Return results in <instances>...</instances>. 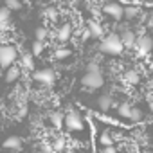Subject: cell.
I'll use <instances>...</instances> for the list:
<instances>
[{
	"label": "cell",
	"instance_id": "cell-21",
	"mask_svg": "<svg viewBox=\"0 0 153 153\" xmlns=\"http://www.w3.org/2000/svg\"><path fill=\"white\" fill-rule=\"evenodd\" d=\"M49 119H51L52 126L61 128V124H63V114H59V112H52V114L49 115Z\"/></svg>",
	"mask_w": 153,
	"mask_h": 153
},
{
	"label": "cell",
	"instance_id": "cell-13",
	"mask_svg": "<svg viewBox=\"0 0 153 153\" xmlns=\"http://www.w3.org/2000/svg\"><path fill=\"white\" fill-rule=\"evenodd\" d=\"M97 106H99V110H101V112H108V110L114 106L112 97H110V96H101V97L97 99Z\"/></svg>",
	"mask_w": 153,
	"mask_h": 153
},
{
	"label": "cell",
	"instance_id": "cell-4",
	"mask_svg": "<svg viewBox=\"0 0 153 153\" xmlns=\"http://www.w3.org/2000/svg\"><path fill=\"white\" fill-rule=\"evenodd\" d=\"M103 83H105V79H103V74L101 72H85V76L81 78V85L87 87V88H90V90L101 88Z\"/></svg>",
	"mask_w": 153,
	"mask_h": 153
},
{
	"label": "cell",
	"instance_id": "cell-23",
	"mask_svg": "<svg viewBox=\"0 0 153 153\" xmlns=\"http://www.w3.org/2000/svg\"><path fill=\"white\" fill-rule=\"evenodd\" d=\"M34 36H36V42H43L45 38H47V29H43V27H38L36 29V33H34Z\"/></svg>",
	"mask_w": 153,
	"mask_h": 153
},
{
	"label": "cell",
	"instance_id": "cell-5",
	"mask_svg": "<svg viewBox=\"0 0 153 153\" xmlns=\"http://www.w3.org/2000/svg\"><path fill=\"white\" fill-rule=\"evenodd\" d=\"M33 79L42 83V85H45V87H51L56 81V72L52 68H40V70H36L33 74Z\"/></svg>",
	"mask_w": 153,
	"mask_h": 153
},
{
	"label": "cell",
	"instance_id": "cell-20",
	"mask_svg": "<svg viewBox=\"0 0 153 153\" xmlns=\"http://www.w3.org/2000/svg\"><path fill=\"white\" fill-rule=\"evenodd\" d=\"M124 78H126V81H128L130 85H137V83L140 81V76H139V72H137V70H128Z\"/></svg>",
	"mask_w": 153,
	"mask_h": 153
},
{
	"label": "cell",
	"instance_id": "cell-14",
	"mask_svg": "<svg viewBox=\"0 0 153 153\" xmlns=\"http://www.w3.org/2000/svg\"><path fill=\"white\" fill-rule=\"evenodd\" d=\"M18 78H20V68H18V67L7 68V72H6V81H7V83H15Z\"/></svg>",
	"mask_w": 153,
	"mask_h": 153
},
{
	"label": "cell",
	"instance_id": "cell-22",
	"mask_svg": "<svg viewBox=\"0 0 153 153\" xmlns=\"http://www.w3.org/2000/svg\"><path fill=\"white\" fill-rule=\"evenodd\" d=\"M4 7L7 11H18V9H22V2H18V0H6Z\"/></svg>",
	"mask_w": 153,
	"mask_h": 153
},
{
	"label": "cell",
	"instance_id": "cell-3",
	"mask_svg": "<svg viewBox=\"0 0 153 153\" xmlns=\"http://www.w3.org/2000/svg\"><path fill=\"white\" fill-rule=\"evenodd\" d=\"M18 58V51L13 45H2L0 47V68H11L13 63Z\"/></svg>",
	"mask_w": 153,
	"mask_h": 153
},
{
	"label": "cell",
	"instance_id": "cell-2",
	"mask_svg": "<svg viewBox=\"0 0 153 153\" xmlns=\"http://www.w3.org/2000/svg\"><path fill=\"white\" fill-rule=\"evenodd\" d=\"M63 124L67 126V130H72V131H79L85 128L83 115L78 110H68L67 115H63Z\"/></svg>",
	"mask_w": 153,
	"mask_h": 153
},
{
	"label": "cell",
	"instance_id": "cell-18",
	"mask_svg": "<svg viewBox=\"0 0 153 153\" xmlns=\"http://www.w3.org/2000/svg\"><path fill=\"white\" fill-rule=\"evenodd\" d=\"M9 18H11V11H7L6 7H0V29H4L9 24Z\"/></svg>",
	"mask_w": 153,
	"mask_h": 153
},
{
	"label": "cell",
	"instance_id": "cell-25",
	"mask_svg": "<svg viewBox=\"0 0 153 153\" xmlns=\"http://www.w3.org/2000/svg\"><path fill=\"white\" fill-rule=\"evenodd\" d=\"M42 51H43V43L34 42V43H33V51H31V54H33V56H38V54H42Z\"/></svg>",
	"mask_w": 153,
	"mask_h": 153
},
{
	"label": "cell",
	"instance_id": "cell-12",
	"mask_svg": "<svg viewBox=\"0 0 153 153\" xmlns=\"http://www.w3.org/2000/svg\"><path fill=\"white\" fill-rule=\"evenodd\" d=\"M70 36H72V27L68 24H65L58 29V40L59 42H67V40H70Z\"/></svg>",
	"mask_w": 153,
	"mask_h": 153
},
{
	"label": "cell",
	"instance_id": "cell-11",
	"mask_svg": "<svg viewBox=\"0 0 153 153\" xmlns=\"http://www.w3.org/2000/svg\"><path fill=\"white\" fill-rule=\"evenodd\" d=\"M2 146H4L6 149H18V148L22 146V139L16 137V135H11V137H7V139L4 140Z\"/></svg>",
	"mask_w": 153,
	"mask_h": 153
},
{
	"label": "cell",
	"instance_id": "cell-33",
	"mask_svg": "<svg viewBox=\"0 0 153 153\" xmlns=\"http://www.w3.org/2000/svg\"><path fill=\"white\" fill-rule=\"evenodd\" d=\"M0 76H2V70H0Z\"/></svg>",
	"mask_w": 153,
	"mask_h": 153
},
{
	"label": "cell",
	"instance_id": "cell-7",
	"mask_svg": "<svg viewBox=\"0 0 153 153\" xmlns=\"http://www.w3.org/2000/svg\"><path fill=\"white\" fill-rule=\"evenodd\" d=\"M101 9H103L105 15L112 16L114 20H121V18H124V6L119 4V2H106V4H103Z\"/></svg>",
	"mask_w": 153,
	"mask_h": 153
},
{
	"label": "cell",
	"instance_id": "cell-32",
	"mask_svg": "<svg viewBox=\"0 0 153 153\" xmlns=\"http://www.w3.org/2000/svg\"><path fill=\"white\" fill-rule=\"evenodd\" d=\"M151 38H153V24H151Z\"/></svg>",
	"mask_w": 153,
	"mask_h": 153
},
{
	"label": "cell",
	"instance_id": "cell-16",
	"mask_svg": "<svg viewBox=\"0 0 153 153\" xmlns=\"http://www.w3.org/2000/svg\"><path fill=\"white\" fill-rule=\"evenodd\" d=\"M130 112H131V105L130 103H121L117 106V115L123 117V119H128L130 117Z\"/></svg>",
	"mask_w": 153,
	"mask_h": 153
},
{
	"label": "cell",
	"instance_id": "cell-28",
	"mask_svg": "<svg viewBox=\"0 0 153 153\" xmlns=\"http://www.w3.org/2000/svg\"><path fill=\"white\" fill-rule=\"evenodd\" d=\"M42 153H52L51 146H49V144H42Z\"/></svg>",
	"mask_w": 153,
	"mask_h": 153
},
{
	"label": "cell",
	"instance_id": "cell-9",
	"mask_svg": "<svg viewBox=\"0 0 153 153\" xmlns=\"http://www.w3.org/2000/svg\"><path fill=\"white\" fill-rule=\"evenodd\" d=\"M87 31L90 33V36H94V38H103V25L97 22V20H88V27H87Z\"/></svg>",
	"mask_w": 153,
	"mask_h": 153
},
{
	"label": "cell",
	"instance_id": "cell-17",
	"mask_svg": "<svg viewBox=\"0 0 153 153\" xmlns=\"http://www.w3.org/2000/svg\"><path fill=\"white\" fill-rule=\"evenodd\" d=\"M131 123H140L142 119H144V114H142V110L140 108H135V106H131V112H130V117H128Z\"/></svg>",
	"mask_w": 153,
	"mask_h": 153
},
{
	"label": "cell",
	"instance_id": "cell-31",
	"mask_svg": "<svg viewBox=\"0 0 153 153\" xmlns=\"http://www.w3.org/2000/svg\"><path fill=\"white\" fill-rule=\"evenodd\" d=\"M149 112H151V114H153V101H151V103H149Z\"/></svg>",
	"mask_w": 153,
	"mask_h": 153
},
{
	"label": "cell",
	"instance_id": "cell-24",
	"mask_svg": "<svg viewBox=\"0 0 153 153\" xmlns=\"http://www.w3.org/2000/svg\"><path fill=\"white\" fill-rule=\"evenodd\" d=\"M70 56V51L68 49H58L56 52H54V58L56 59H65V58H68Z\"/></svg>",
	"mask_w": 153,
	"mask_h": 153
},
{
	"label": "cell",
	"instance_id": "cell-27",
	"mask_svg": "<svg viewBox=\"0 0 153 153\" xmlns=\"http://www.w3.org/2000/svg\"><path fill=\"white\" fill-rule=\"evenodd\" d=\"M43 15H47V16H51V18H56V11H54V9H45Z\"/></svg>",
	"mask_w": 153,
	"mask_h": 153
},
{
	"label": "cell",
	"instance_id": "cell-6",
	"mask_svg": "<svg viewBox=\"0 0 153 153\" xmlns=\"http://www.w3.org/2000/svg\"><path fill=\"white\" fill-rule=\"evenodd\" d=\"M135 51H137V54L139 56H148L151 51H153V38L149 36V34H142V36H139L137 38V42H135V47H133Z\"/></svg>",
	"mask_w": 153,
	"mask_h": 153
},
{
	"label": "cell",
	"instance_id": "cell-19",
	"mask_svg": "<svg viewBox=\"0 0 153 153\" xmlns=\"http://www.w3.org/2000/svg\"><path fill=\"white\" fill-rule=\"evenodd\" d=\"M99 144H103V148H110V146H114V139L110 137V133L101 131L99 133Z\"/></svg>",
	"mask_w": 153,
	"mask_h": 153
},
{
	"label": "cell",
	"instance_id": "cell-1",
	"mask_svg": "<svg viewBox=\"0 0 153 153\" xmlns=\"http://www.w3.org/2000/svg\"><path fill=\"white\" fill-rule=\"evenodd\" d=\"M99 51L105 52V54H110V56H119V54H123L124 47H123L121 38L112 33V34L103 36V40H101V43H99Z\"/></svg>",
	"mask_w": 153,
	"mask_h": 153
},
{
	"label": "cell",
	"instance_id": "cell-26",
	"mask_svg": "<svg viewBox=\"0 0 153 153\" xmlns=\"http://www.w3.org/2000/svg\"><path fill=\"white\" fill-rule=\"evenodd\" d=\"M87 72H99V63L90 61V63L87 65Z\"/></svg>",
	"mask_w": 153,
	"mask_h": 153
},
{
	"label": "cell",
	"instance_id": "cell-15",
	"mask_svg": "<svg viewBox=\"0 0 153 153\" xmlns=\"http://www.w3.org/2000/svg\"><path fill=\"white\" fill-rule=\"evenodd\" d=\"M139 13H140V7L139 6H124V18L131 20V18L139 16Z\"/></svg>",
	"mask_w": 153,
	"mask_h": 153
},
{
	"label": "cell",
	"instance_id": "cell-30",
	"mask_svg": "<svg viewBox=\"0 0 153 153\" xmlns=\"http://www.w3.org/2000/svg\"><path fill=\"white\" fill-rule=\"evenodd\" d=\"M87 38H90V33H88V31L83 33V40H87Z\"/></svg>",
	"mask_w": 153,
	"mask_h": 153
},
{
	"label": "cell",
	"instance_id": "cell-10",
	"mask_svg": "<svg viewBox=\"0 0 153 153\" xmlns=\"http://www.w3.org/2000/svg\"><path fill=\"white\" fill-rule=\"evenodd\" d=\"M34 56L31 54V52H22V56H20V65H22V68H25V70H33L34 68V59H33Z\"/></svg>",
	"mask_w": 153,
	"mask_h": 153
},
{
	"label": "cell",
	"instance_id": "cell-29",
	"mask_svg": "<svg viewBox=\"0 0 153 153\" xmlns=\"http://www.w3.org/2000/svg\"><path fill=\"white\" fill-rule=\"evenodd\" d=\"M103 153H117V149L114 146H110V148H103Z\"/></svg>",
	"mask_w": 153,
	"mask_h": 153
},
{
	"label": "cell",
	"instance_id": "cell-8",
	"mask_svg": "<svg viewBox=\"0 0 153 153\" xmlns=\"http://www.w3.org/2000/svg\"><path fill=\"white\" fill-rule=\"evenodd\" d=\"M119 38H121V42H123V47H124V49H131V47H135L137 36H135V33H133V31L126 29V31H123V34H121Z\"/></svg>",
	"mask_w": 153,
	"mask_h": 153
}]
</instances>
